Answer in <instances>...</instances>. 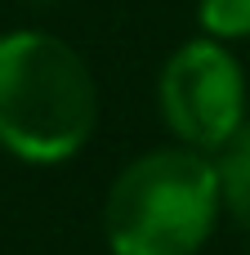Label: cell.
I'll use <instances>...</instances> for the list:
<instances>
[{
    "label": "cell",
    "mask_w": 250,
    "mask_h": 255,
    "mask_svg": "<svg viewBox=\"0 0 250 255\" xmlns=\"http://www.w3.org/2000/svg\"><path fill=\"white\" fill-rule=\"evenodd\" d=\"M98 90L85 58L49 31L0 36V148L31 166H58L85 148Z\"/></svg>",
    "instance_id": "obj_1"
},
{
    "label": "cell",
    "mask_w": 250,
    "mask_h": 255,
    "mask_svg": "<svg viewBox=\"0 0 250 255\" xmlns=\"http://www.w3.org/2000/svg\"><path fill=\"white\" fill-rule=\"evenodd\" d=\"M219 206V166L201 148H157L116 175L103 233L112 255H197Z\"/></svg>",
    "instance_id": "obj_2"
},
{
    "label": "cell",
    "mask_w": 250,
    "mask_h": 255,
    "mask_svg": "<svg viewBox=\"0 0 250 255\" xmlns=\"http://www.w3.org/2000/svg\"><path fill=\"white\" fill-rule=\"evenodd\" d=\"M157 94H161L166 126L188 148L219 152L246 126V81H242V63L215 36L179 45L166 58V67H161Z\"/></svg>",
    "instance_id": "obj_3"
},
{
    "label": "cell",
    "mask_w": 250,
    "mask_h": 255,
    "mask_svg": "<svg viewBox=\"0 0 250 255\" xmlns=\"http://www.w3.org/2000/svg\"><path fill=\"white\" fill-rule=\"evenodd\" d=\"M219 193H224V206L233 211V220L250 233V126H242V134L219 148Z\"/></svg>",
    "instance_id": "obj_4"
},
{
    "label": "cell",
    "mask_w": 250,
    "mask_h": 255,
    "mask_svg": "<svg viewBox=\"0 0 250 255\" xmlns=\"http://www.w3.org/2000/svg\"><path fill=\"white\" fill-rule=\"evenodd\" d=\"M201 31L215 40H237L250 36V0H197Z\"/></svg>",
    "instance_id": "obj_5"
},
{
    "label": "cell",
    "mask_w": 250,
    "mask_h": 255,
    "mask_svg": "<svg viewBox=\"0 0 250 255\" xmlns=\"http://www.w3.org/2000/svg\"><path fill=\"white\" fill-rule=\"evenodd\" d=\"M31 4H54V0H31Z\"/></svg>",
    "instance_id": "obj_6"
}]
</instances>
